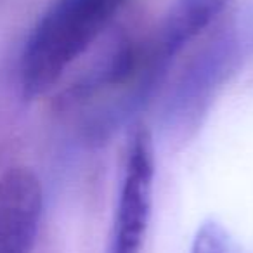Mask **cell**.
<instances>
[{
    "label": "cell",
    "instance_id": "obj_1",
    "mask_svg": "<svg viewBox=\"0 0 253 253\" xmlns=\"http://www.w3.org/2000/svg\"><path fill=\"white\" fill-rule=\"evenodd\" d=\"M125 0H56L32 30L19 63L26 99L47 94L97 40Z\"/></svg>",
    "mask_w": 253,
    "mask_h": 253
},
{
    "label": "cell",
    "instance_id": "obj_2",
    "mask_svg": "<svg viewBox=\"0 0 253 253\" xmlns=\"http://www.w3.org/2000/svg\"><path fill=\"white\" fill-rule=\"evenodd\" d=\"M155 151L148 130L135 132L126 153L108 253H141L153 207Z\"/></svg>",
    "mask_w": 253,
    "mask_h": 253
},
{
    "label": "cell",
    "instance_id": "obj_3",
    "mask_svg": "<svg viewBox=\"0 0 253 253\" xmlns=\"http://www.w3.org/2000/svg\"><path fill=\"white\" fill-rule=\"evenodd\" d=\"M42 203V186L32 170L14 167L0 177V253H32Z\"/></svg>",
    "mask_w": 253,
    "mask_h": 253
},
{
    "label": "cell",
    "instance_id": "obj_4",
    "mask_svg": "<svg viewBox=\"0 0 253 253\" xmlns=\"http://www.w3.org/2000/svg\"><path fill=\"white\" fill-rule=\"evenodd\" d=\"M229 0H177L162 23L148 56V70L163 68L180 52L215 18L224 11Z\"/></svg>",
    "mask_w": 253,
    "mask_h": 253
},
{
    "label": "cell",
    "instance_id": "obj_5",
    "mask_svg": "<svg viewBox=\"0 0 253 253\" xmlns=\"http://www.w3.org/2000/svg\"><path fill=\"white\" fill-rule=\"evenodd\" d=\"M191 253H236V246L220 224L205 222L194 236Z\"/></svg>",
    "mask_w": 253,
    "mask_h": 253
}]
</instances>
